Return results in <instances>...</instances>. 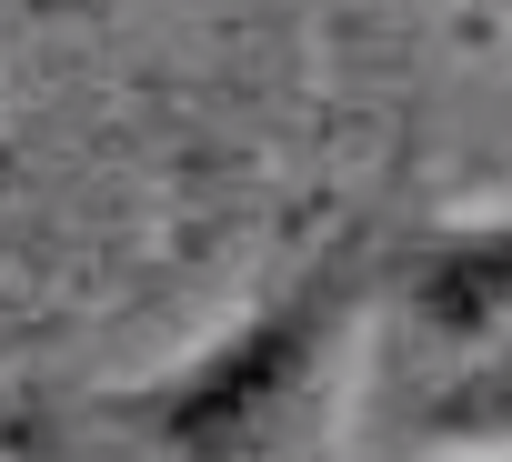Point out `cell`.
<instances>
[{"label":"cell","mask_w":512,"mask_h":462,"mask_svg":"<svg viewBox=\"0 0 512 462\" xmlns=\"http://www.w3.org/2000/svg\"><path fill=\"white\" fill-rule=\"evenodd\" d=\"M372 292H382V242H332L302 282L251 302L221 342H201L191 362H171L131 392H101L81 422L111 442H141V452H191V462L292 452L312 432V402L332 392V352Z\"/></svg>","instance_id":"6da1fadb"},{"label":"cell","mask_w":512,"mask_h":462,"mask_svg":"<svg viewBox=\"0 0 512 462\" xmlns=\"http://www.w3.org/2000/svg\"><path fill=\"white\" fill-rule=\"evenodd\" d=\"M382 292L442 352L502 342L512 332V211H472V221L412 231V242H382Z\"/></svg>","instance_id":"7a4b0ae2"},{"label":"cell","mask_w":512,"mask_h":462,"mask_svg":"<svg viewBox=\"0 0 512 462\" xmlns=\"http://www.w3.org/2000/svg\"><path fill=\"white\" fill-rule=\"evenodd\" d=\"M412 442H512V332L472 342V362L432 382V402L412 412Z\"/></svg>","instance_id":"3957f363"}]
</instances>
